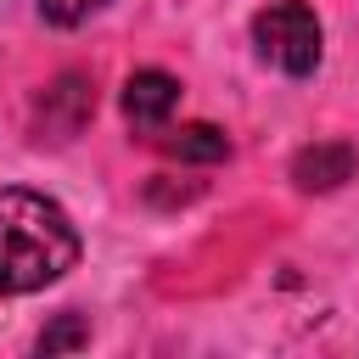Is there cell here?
<instances>
[{
    "instance_id": "cell-7",
    "label": "cell",
    "mask_w": 359,
    "mask_h": 359,
    "mask_svg": "<svg viewBox=\"0 0 359 359\" xmlns=\"http://www.w3.org/2000/svg\"><path fill=\"white\" fill-rule=\"evenodd\" d=\"M107 0H39V17L45 22H56V28H73V22H84L90 11H101Z\"/></svg>"
},
{
    "instance_id": "cell-3",
    "label": "cell",
    "mask_w": 359,
    "mask_h": 359,
    "mask_svg": "<svg viewBox=\"0 0 359 359\" xmlns=\"http://www.w3.org/2000/svg\"><path fill=\"white\" fill-rule=\"evenodd\" d=\"M174 107H180V79H168L163 67L129 73V84H123V118H129L135 129H146V135L163 129Z\"/></svg>"
},
{
    "instance_id": "cell-2",
    "label": "cell",
    "mask_w": 359,
    "mask_h": 359,
    "mask_svg": "<svg viewBox=\"0 0 359 359\" xmlns=\"http://www.w3.org/2000/svg\"><path fill=\"white\" fill-rule=\"evenodd\" d=\"M252 45L269 67H280L292 79H309L320 67V17L303 0H275L252 17Z\"/></svg>"
},
{
    "instance_id": "cell-4",
    "label": "cell",
    "mask_w": 359,
    "mask_h": 359,
    "mask_svg": "<svg viewBox=\"0 0 359 359\" xmlns=\"http://www.w3.org/2000/svg\"><path fill=\"white\" fill-rule=\"evenodd\" d=\"M353 168H359V151L348 140H314L292 157V180L303 191H337L342 180H353Z\"/></svg>"
},
{
    "instance_id": "cell-5",
    "label": "cell",
    "mask_w": 359,
    "mask_h": 359,
    "mask_svg": "<svg viewBox=\"0 0 359 359\" xmlns=\"http://www.w3.org/2000/svg\"><path fill=\"white\" fill-rule=\"evenodd\" d=\"M157 146H163L168 157H180V163H219V157H230V140H224V129H213V123L168 129Z\"/></svg>"
},
{
    "instance_id": "cell-6",
    "label": "cell",
    "mask_w": 359,
    "mask_h": 359,
    "mask_svg": "<svg viewBox=\"0 0 359 359\" xmlns=\"http://www.w3.org/2000/svg\"><path fill=\"white\" fill-rule=\"evenodd\" d=\"M84 342H90L84 314H56V320L39 331V353H67V348H84Z\"/></svg>"
},
{
    "instance_id": "cell-1",
    "label": "cell",
    "mask_w": 359,
    "mask_h": 359,
    "mask_svg": "<svg viewBox=\"0 0 359 359\" xmlns=\"http://www.w3.org/2000/svg\"><path fill=\"white\" fill-rule=\"evenodd\" d=\"M79 264L73 219L22 185H0V297L39 292Z\"/></svg>"
}]
</instances>
